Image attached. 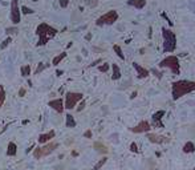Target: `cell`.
I'll list each match as a JSON object with an SVG mask.
<instances>
[{
	"label": "cell",
	"mask_w": 195,
	"mask_h": 170,
	"mask_svg": "<svg viewBox=\"0 0 195 170\" xmlns=\"http://www.w3.org/2000/svg\"><path fill=\"white\" fill-rule=\"evenodd\" d=\"M194 90H195V81H190V80L175 81V82H172V86H171V93H172V99L174 100L181 99L182 96L194 92Z\"/></svg>",
	"instance_id": "6da1fadb"
},
{
	"label": "cell",
	"mask_w": 195,
	"mask_h": 170,
	"mask_svg": "<svg viewBox=\"0 0 195 170\" xmlns=\"http://www.w3.org/2000/svg\"><path fill=\"white\" fill-rule=\"evenodd\" d=\"M36 35L39 36L37 47H43V45H45L50 39L57 35V29L53 28V27H50V25L47 24V23H41V24L37 25V28H36Z\"/></svg>",
	"instance_id": "7a4b0ae2"
},
{
	"label": "cell",
	"mask_w": 195,
	"mask_h": 170,
	"mask_svg": "<svg viewBox=\"0 0 195 170\" xmlns=\"http://www.w3.org/2000/svg\"><path fill=\"white\" fill-rule=\"evenodd\" d=\"M162 36H163V52H174L176 48V36L171 29L162 28Z\"/></svg>",
	"instance_id": "3957f363"
},
{
	"label": "cell",
	"mask_w": 195,
	"mask_h": 170,
	"mask_svg": "<svg viewBox=\"0 0 195 170\" xmlns=\"http://www.w3.org/2000/svg\"><path fill=\"white\" fill-rule=\"evenodd\" d=\"M58 146H60L58 142H49V144H47V145H44L41 147H36V149H33V157L36 158V160L47 157V155L52 154Z\"/></svg>",
	"instance_id": "277c9868"
},
{
	"label": "cell",
	"mask_w": 195,
	"mask_h": 170,
	"mask_svg": "<svg viewBox=\"0 0 195 170\" xmlns=\"http://www.w3.org/2000/svg\"><path fill=\"white\" fill-rule=\"evenodd\" d=\"M159 67L161 68H169V69H170L172 73H175V75H179V72H181L179 59L176 56H167V57H165V59L159 63Z\"/></svg>",
	"instance_id": "5b68a950"
},
{
	"label": "cell",
	"mask_w": 195,
	"mask_h": 170,
	"mask_svg": "<svg viewBox=\"0 0 195 170\" xmlns=\"http://www.w3.org/2000/svg\"><path fill=\"white\" fill-rule=\"evenodd\" d=\"M117 20H118V12L112 9V11H109V12H106L102 16L98 17V19L96 20V25H98V27H101V25H113Z\"/></svg>",
	"instance_id": "8992f818"
},
{
	"label": "cell",
	"mask_w": 195,
	"mask_h": 170,
	"mask_svg": "<svg viewBox=\"0 0 195 170\" xmlns=\"http://www.w3.org/2000/svg\"><path fill=\"white\" fill-rule=\"evenodd\" d=\"M84 95L80 92H68L67 95H65V105L64 108L65 109H75V106L77 104L80 102L81 100H82Z\"/></svg>",
	"instance_id": "52a82bcc"
},
{
	"label": "cell",
	"mask_w": 195,
	"mask_h": 170,
	"mask_svg": "<svg viewBox=\"0 0 195 170\" xmlns=\"http://www.w3.org/2000/svg\"><path fill=\"white\" fill-rule=\"evenodd\" d=\"M21 20V12L19 8V0H12L11 3V21L13 24H19Z\"/></svg>",
	"instance_id": "ba28073f"
},
{
	"label": "cell",
	"mask_w": 195,
	"mask_h": 170,
	"mask_svg": "<svg viewBox=\"0 0 195 170\" xmlns=\"http://www.w3.org/2000/svg\"><path fill=\"white\" fill-rule=\"evenodd\" d=\"M150 129H151V125H150V122L143 120V121L139 122L138 125H135L134 128H131L130 130H131L133 133H145V132L148 133Z\"/></svg>",
	"instance_id": "9c48e42d"
},
{
	"label": "cell",
	"mask_w": 195,
	"mask_h": 170,
	"mask_svg": "<svg viewBox=\"0 0 195 170\" xmlns=\"http://www.w3.org/2000/svg\"><path fill=\"white\" fill-rule=\"evenodd\" d=\"M166 114V112L165 110H158L155 113L153 114L151 120H153V126L154 128H163V124H162V118H163V116Z\"/></svg>",
	"instance_id": "30bf717a"
},
{
	"label": "cell",
	"mask_w": 195,
	"mask_h": 170,
	"mask_svg": "<svg viewBox=\"0 0 195 170\" xmlns=\"http://www.w3.org/2000/svg\"><path fill=\"white\" fill-rule=\"evenodd\" d=\"M48 105L52 108V109L56 110L57 113H62V112H64V101H62V99H56V100L49 101Z\"/></svg>",
	"instance_id": "8fae6325"
},
{
	"label": "cell",
	"mask_w": 195,
	"mask_h": 170,
	"mask_svg": "<svg viewBox=\"0 0 195 170\" xmlns=\"http://www.w3.org/2000/svg\"><path fill=\"white\" fill-rule=\"evenodd\" d=\"M148 140H149L151 144H163V142H169V140L166 138V137L159 136V134H154V133H149V134H148Z\"/></svg>",
	"instance_id": "7c38bea8"
},
{
	"label": "cell",
	"mask_w": 195,
	"mask_h": 170,
	"mask_svg": "<svg viewBox=\"0 0 195 170\" xmlns=\"http://www.w3.org/2000/svg\"><path fill=\"white\" fill-rule=\"evenodd\" d=\"M133 68L135 71H137V75H138V78H146L149 76V73L150 72L146 69V68H143V67H141L138 63H133Z\"/></svg>",
	"instance_id": "4fadbf2b"
},
{
	"label": "cell",
	"mask_w": 195,
	"mask_h": 170,
	"mask_svg": "<svg viewBox=\"0 0 195 170\" xmlns=\"http://www.w3.org/2000/svg\"><path fill=\"white\" fill-rule=\"evenodd\" d=\"M54 134H56V132H54V130H49L48 133L40 134L39 136V142L40 144H45V142H48V141H50L52 138H54Z\"/></svg>",
	"instance_id": "5bb4252c"
},
{
	"label": "cell",
	"mask_w": 195,
	"mask_h": 170,
	"mask_svg": "<svg viewBox=\"0 0 195 170\" xmlns=\"http://www.w3.org/2000/svg\"><path fill=\"white\" fill-rule=\"evenodd\" d=\"M127 4L134 7V8L142 9L143 7L146 5V0H127Z\"/></svg>",
	"instance_id": "9a60e30c"
},
{
	"label": "cell",
	"mask_w": 195,
	"mask_h": 170,
	"mask_svg": "<svg viewBox=\"0 0 195 170\" xmlns=\"http://www.w3.org/2000/svg\"><path fill=\"white\" fill-rule=\"evenodd\" d=\"M65 126H67V128H75L76 126V120L72 114L65 116Z\"/></svg>",
	"instance_id": "2e32d148"
},
{
	"label": "cell",
	"mask_w": 195,
	"mask_h": 170,
	"mask_svg": "<svg viewBox=\"0 0 195 170\" xmlns=\"http://www.w3.org/2000/svg\"><path fill=\"white\" fill-rule=\"evenodd\" d=\"M93 147L98 151V153H101V154H106V153H108V147H106L104 144H101V142H94L93 144Z\"/></svg>",
	"instance_id": "e0dca14e"
},
{
	"label": "cell",
	"mask_w": 195,
	"mask_h": 170,
	"mask_svg": "<svg viewBox=\"0 0 195 170\" xmlns=\"http://www.w3.org/2000/svg\"><path fill=\"white\" fill-rule=\"evenodd\" d=\"M16 153H17L16 144H15V142H9V144H8V149H7V154H8L9 157H11V155L13 157V155H16Z\"/></svg>",
	"instance_id": "ac0fdd59"
},
{
	"label": "cell",
	"mask_w": 195,
	"mask_h": 170,
	"mask_svg": "<svg viewBox=\"0 0 195 170\" xmlns=\"http://www.w3.org/2000/svg\"><path fill=\"white\" fill-rule=\"evenodd\" d=\"M112 68H113L112 80H118V78H121V71H120L118 65H117V64H113V65H112Z\"/></svg>",
	"instance_id": "d6986e66"
},
{
	"label": "cell",
	"mask_w": 195,
	"mask_h": 170,
	"mask_svg": "<svg viewBox=\"0 0 195 170\" xmlns=\"http://www.w3.org/2000/svg\"><path fill=\"white\" fill-rule=\"evenodd\" d=\"M194 151H195V145L191 141H189V142H186L183 145V153H194Z\"/></svg>",
	"instance_id": "ffe728a7"
},
{
	"label": "cell",
	"mask_w": 195,
	"mask_h": 170,
	"mask_svg": "<svg viewBox=\"0 0 195 170\" xmlns=\"http://www.w3.org/2000/svg\"><path fill=\"white\" fill-rule=\"evenodd\" d=\"M65 57H67V52H61L60 55L56 56V57H54V59L52 60V64H53V65H57L58 63H61V61L64 60Z\"/></svg>",
	"instance_id": "44dd1931"
},
{
	"label": "cell",
	"mask_w": 195,
	"mask_h": 170,
	"mask_svg": "<svg viewBox=\"0 0 195 170\" xmlns=\"http://www.w3.org/2000/svg\"><path fill=\"white\" fill-rule=\"evenodd\" d=\"M20 72H21V76H23V77H28V76L31 75V65H23Z\"/></svg>",
	"instance_id": "7402d4cb"
},
{
	"label": "cell",
	"mask_w": 195,
	"mask_h": 170,
	"mask_svg": "<svg viewBox=\"0 0 195 170\" xmlns=\"http://www.w3.org/2000/svg\"><path fill=\"white\" fill-rule=\"evenodd\" d=\"M113 49H114V52L117 53V56H118L121 60H125V56H124V53H122V49H121V47H120V45L114 44V45H113Z\"/></svg>",
	"instance_id": "603a6c76"
},
{
	"label": "cell",
	"mask_w": 195,
	"mask_h": 170,
	"mask_svg": "<svg viewBox=\"0 0 195 170\" xmlns=\"http://www.w3.org/2000/svg\"><path fill=\"white\" fill-rule=\"evenodd\" d=\"M4 101H5V89L3 85H0V108L3 106Z\"/></svg>",
	"instance_id": "cb8c5ba5"
},
{
	"label": "cell",
	"mask_w": 195,
	"mask_h": 170,
	"mask_svg": "<svg viewBox=\"0 0 195 170\" xmlns=\"http://www.w3.org/2000/svg\"><path fill=\"white\" fill-rule=\"evenodd\" d=\"M106 161H108V158H102V160H100V161H98L97 162V164H96L94 165V168H93V170H100L101 168H102V166H104L105 164H106Z\"/></svg>",
	"instance_id": "d4e9b609"
},
{
	"label": "cell",
	"mask_w": 195,
	"mask_h": 170,
	"mask_svg": "<svg viewBox=\"0 0 195 170\" xmlns=\"http://www.w3.org/2000/svg\"><path fill=\"white\" fill-rule=\"evenodd\" d=\"M20 12H23V15H31V13H33L35 11L31 9V8H28V7H25V5H23V7H21Z\"/></svg>",
	"instance_id": "484cf974"
},
{
	"label": "cell",
	"mask_w": 195,
	"mask_h": 170,
	"mask_svg": "<svg viewBox=\"0 0 195 170\" xmlns=\"http://www.w3.org/2000/svg\"><path fill=\"white\" fill-rule=\"evenodd\" d=\"M11 41H12V37H7L5 40L2 43V45H0V49H5L9 45V43H11Z\"/></svg>",
	"instance_id": "4316f807"
},
{
	"label": "cell",
	"mask_w": 195,
	"mask_h": 170,
	"mask_svg": "<svg viewBox=\"0 0 195 170\" xmlns=\"http://www.w3.org/2000/svg\"><path fill=\"white\" fill-rule=\"evenodd\" d=\"M44 68H45V65H44V63H39V65H37V69L35 71V75H39L40 72H43V71H44Z\"/></svg>",
	"instance_id": "83f0119b"
},
{
	"label": "cell",
	"mask_w": 195,
	"mask_h": 170,
	"mask_svg": "<svg viewBox=\"0 0 195 170\" xmlns=\"http://www.w3.org/2000/svg\"><path fill=\"white\" fill-rule=\"evenodd\" d=\"M98 71L100 72H108L109 71V64H102L98 67Z\"/></svg>",
	"instance_id": "f1b7e54d"
},
{
	"label": "cell",
	"mask_w": 195,
	"mask_h": 170,
	"mask_svg": "<svg viewBox=\"0 0 195 170\" xmlns=\"http://www.w3.org/2000/svg\"><path fill=\"white\" fill-rule=\"evenodd\" d=\"M130 150L131 151H133V153H138V146H137V144H135V142H131L130 144Z\"/></svg>",
	"instance_id": "f546056e"
},
{
	"label": "cell",
	"mask_w": 195,
	"mask_h": 170,
	"mask_svg": "<svg viewBox=\"0 0 195 170\" xmlns=\"http://www.w3.org/2000/svg\"><path fill=\"white\" fill-rule=\"evenodd\" d=\"M69 4V0H60V7L61 8H67Z\"/></svg>",
	"instance_id": "4dcf8cb0"
},
{
	"label": "cell",
	"mask_w": 195,
	"mask_h": 170,
	"mask_svg": "<svg viewBox=\"0 0 195 170\" xmlns=\"http://www.w3.org/2000/svg\"><path fill=\"white\" fill-rule=\"evenodd\" d=\"M85 106H86V102H85L84 100H81V104H80V106L77 108V112H81V110H82Z\"/></svg>",
	"instance_id": "1f68e13d"
},
{
	"label": "cell",
	"mask_w": 195,
	"mask_h": 170,
	"mask_svg": "<svg viewBox=\"0 0 195 170\" xmlns=\"http://www.w3.org/2000/svg\"><path fill=\"white\" fill-rule=\"evenodd\" d=\"M7 33H17V28H7Z\"/></svg>",
	"instance_id": "d6a6232c"
},
{
	"label": "cell",
	"mask_w": 195,
	"mask_h": 170,
	"mask_svg": "<svg viewBox=\"0 0 195 170\" xmlns=\"http://www.w3.org/2000/svg\"><path fill=\"white\" fill-rule=\"evenodd\" d=\"M82 2H85L86 4H89V5H96L97 4V0H82Z\"/></svg>",
	"instance_id": "836d02e7"
},
{
	"label": "cell",
	"mask_w": 195,
	"mask_h": 170,
	"mask_svg": "<svg viewBox=\"0 0 195 170\" xmlns=\"http://www.w3.org/2000/svg\"><path fill=\"white\" fill-rule=\"evenodd\" d=\"M161 16L163 17V19H166V21H167V23L170 24V25H172V21H170V19H169V17H167V15H166V13H165V12H162V13H161Z\"/></svg>",
	"instance_id": "e575fe53"
},
{
	"label": "cell",
	"mask_w": 195,
	"mask_h": 170,
	"mask_svg": "<svg viewBox=\"0 0 195 170\" xmlns=\"http://www.w3.org/2000/svg\"><path fill=\"white\" fill-rule=\"evenodd\" d=\"M84 137H85V138H92V130H86V132L84 133Z\"/></svg>",
	"instance_id": "d590c367"
},
{
	"label": "cell",
	"mask_w": 195,
	"mask_h": 170,
	"mask_svg": "<svg viewBox=\"0 0 195 170\" xmlns=\"http://www.w3.org/2000/svg\"><path fill=\"white\" fill-rule=\"evenodd\" d=\"M24 95H25V89L24 88H20L19 89V96L20 97H24Z\"/></svg>",
	"instance_id": "8d00e7d4"
},
{
	"label": "cell",
	"mask_w": 195,
	"mask_h": 170,
	"mask_svg": "<svg viewBox=\"0 0 195 170\" xmlns=\"http://www.w3.org/2000/svg\"><path fill=\"white\" fill-rule=\"evenodd\" d=\"M101 61H102L101 59H100V60H97V61H94V63H93V64H90V67H94V65H97L98 63H101Z\"/></svg>",
	"instance_id": "74e56055"
},
{
	"label": "cell",
	"mask_w": 195,
	"mask_h": 170,
	"mask_svg": "<svg viewBox=\"0 0 195 170\" xmlns=\"http://www.w3.org/2000/svg\"><path fill=\"white\" fill-rule=\"evenodd\" d=\"M135 96H137V92H133V93H131V96H130V99H134Z\"/></svg>",
	"instance_id": "f35d334b"
},
{
	"label": "cell",
	"mask_w": 195,
	"mask_h": 170,
	"mask_svg": "<svg viewBox=\"0 0 195 170\" xmlns=\"http://www.w3.org/2000/svg\"><path fill=\"white\" fill-rule=\"evenodd\" d=\"M56 73H57V76H61V75H62V71H57Z\"/></svg>",
	"instance_id": "ab89813d"
},
{
	"label": "cell",
	"mask_w": 195,
	"mask_h": 170,
	"mask_svg": "<svg viewBox=\"0 0 195 170\" xmlns=\"http://www.w3.org/2000/svg\"><path fill=\"white\" fill-rule=\"evenodd\" d=\"M33 2H39V0H33Z\"/></svg>",
	"instance_id": "60d3db41"
},
{
	"label": "cell",
	"mask_w": 195,
	"mask_h": 170,
	"mask_svg": "<svg viewBox=\"0 0 195 170\" xmlns=\"http://www.w3.org/2000/svg\"><path fill=\"white\" fill-rule=\"evenodd\" d=\"M193 170H195V168H194V169H193Z\"/></svg>",
	"instance_id": "b9f144b4"
}]
</instances>
